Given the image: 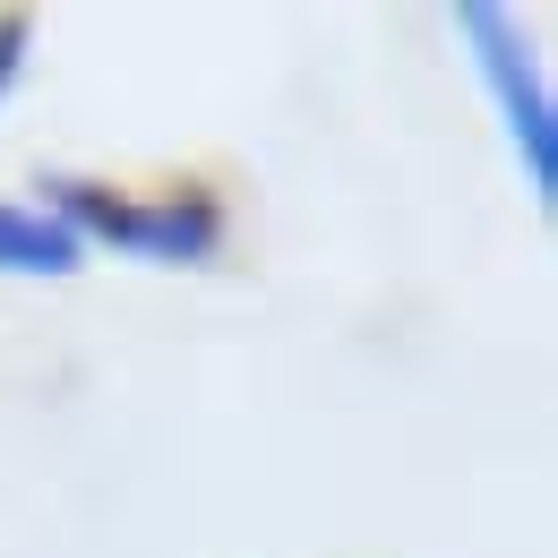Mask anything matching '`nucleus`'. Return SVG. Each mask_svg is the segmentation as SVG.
Here are the masks:
<instances>
[{"label": "nucleus", "mask_w": 558, "mask_h": 558, "mask_svg": "<svg viewBox=\"0 0 558 558\" xmlns=\"http://www.w3.org/2000/svg\"><path fill=\"white\" fill-rule=\"evenodd\" d=\"M70 276H86V250H77L70 223L35 190L0 198V283H70Z\"/></svg>", "instance_id": "3"}, {"label": "nucleus", "mask_w": 558, "mask_h": 558, "mask_svg": "<svg viewBox=\"0 0 558 558\" xmlns=\"http://www.w3.org/2000/svg\"><path fill=\"white\" fill-rule=\"evenodd\" d=\"M447 26H456V44H464L473 86H482L489 112H498V138L515 155L524 190H533L542 207H558V104H550V77H542L533 35H524L515 9H498V0H456Z\"/></svg>", "instance_id": "2"}, {"label": "nucleus", "mask_w": 558, "mask_h": 558, "mask_svg": "<svg viewBox=\"0 0 558 558\" xmlns=\"http://www.w3.org/2000/svg\"><path fill=\"white\" fill-rule=\"evenodd\" d=\"M26 70H35V17L26 9H0V104L26 86Z\"/></svg>", "instance_id": "4"}, {"label": "nucleus", "mask_w": 558, "mask_h": 558, "mask_svg": "<svg viewBox=\"0 0 558 558\" xmlns=\"http://www.w3.org/2000/svg\"><path fill=\"white\" fill-rule=\"evenodd\" d=\"M35 198L77 232L86 258H130V267H163V276H207L232 250V207L223 190L181 172L163 190H130L104 172H35Z\"/></svg>", "instance_id": "1"}]
</instances>
